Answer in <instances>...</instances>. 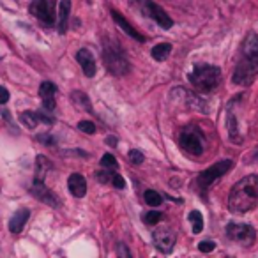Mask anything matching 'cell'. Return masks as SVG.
Here are the masks:
<instances>
[{
	"instance_id": "6da1fadb",
	"label": "cell",
	"mask_w": 258,
	"mask_h": 258,
	"mask_svg": "<svg viewBox=\"0 0 258 258\" xmlns=\"http://www.w3.org/2000/svg\"><path fill=\"white\" fill-rule=\"evenodd\" d=\"M258 74V34L249 32L240 48V60L234 73L235 85H251Z\"/></svg>"
},
{
	"instance_id": "7a4b0ae2",
	"label": "cell",
	"mask_w": 258,
	"mask_h": 258,
	"mask_svg": "<svg viewBox=\"0 0 258 258\" xmlns=\"http://www.w3.org/2000/svg\"><path fill=\"white\" fill-rule=\"evenodd\" d=\"M258 205V175H248L232 188L228 209L234 214H246Z\"/></svg>"
},
{
	"instance_id": "3957f363",
	"label": "cell",
	"mask_w": 258,
	"mask_h": 258,
	"mask_svg": "<svg viewBox=\"0 0 258 258\" xmlns=\"http://www.w3.org/2000/svg\"><path fill=\"white\" fill-rule=\"evenodd\" d=\"M221 80V71L216 65L200 64L189 74V82L198 92H211L217 87V83Z\"/></svg>"
},
{
	"instance_id": "277c9868",
	"label": "cell",
	"mask_w": 258,
	"mask_h": 258,
	"mask_svg": "<svg viewBox=\"0 0 258 258\" xmlns=\"http://www.w3.org/2000/svg\"><path fill=\"white\" fill-rule=\"evenodd\" d=\"M179 145L182 150H186L191 156H202L203 149H205V138L196 126H188L180 131Z\"/></svg>"
},
{
	"instance_id": "5b68a950",
	"label": "cell",
	"mask_w": 258,
	"mask_h": 258,
	"mask_svg": "<svg viewBox=\"0 0 258 258\" xmlns=\"http://www.w3.org/2000/svg\"><path fill=\"white\" fill-rule=\"evenodd\" d=\"M234 168V161L232 159H223V161H217L216 165L209 166L207 170H203L202 173L198 175V179H196V184H198L200 189H205L209 188L211 184H214L219 177H223L225 173H228V172Z\"/></svg>"
},
{
	"instance_id": "8992f818",
	"label": "cell",
	"mask_w": 258,
	"mask_h": 258,
	"mask_svg": "<svg viewBox=\"0 0 258 258\" xmlns=\"http://www.w3.org/2000/svg\"><path fill=\"white\" fill-rule=\"evenodd\" d=\"M134 4L138 5L140 13H142L143 16L154 20L161 28L168 30V28L173 27V20H172L157 4H154V2H150V0H134Z\"/></svg>"
},
{
	"instance_id": "52a82bcc",
	"label": "cell",
	"mask_w": 258,
	"mask_h": 258,
	"mask_svg": "<svg viewBox=\"0 0 258 258\" xmlns=\"http://www.w3.org/2000/svg\"><path fill=\"white\" fill-rule=\"evenodd\" d=\"M55 4H57V0H32V4H30V13L36 16V20L39 23L51 27V25L57 23Z\"/></svg>"
},
{
	"instance_id": "ba28073f",
	"label": "cell",
	"mask_w": 258,
	"mask_h": 258,
	"mask_svg": "<svg viewBox=\"0 0 258 258\" xmlns=\"http://www.w3.org/2000/svg\"><path fill=\"white\" fill-rule=\"evenodd\" d=\"M226 237L240 246H251L257 239V232L253 226L246 225V223H228Z\"/></svg>"
},
{
	"instance_id": "9c48e42d",
	"label": "cell",
	"mask_w": 258,
	"mask_h": 258,
	"mask_svg": "<svg viewBox=\"0 0 258 258\" xmlns=\"http://www.w3.org/2000/svg\"><path fill=\"white\" fill-rule=\"evenodd\" d=\"M103 59H105V65L108 73L115 74V76H124V74L129 73L128 59L115 48H106Z\"/></svg>"
},
{
	"instance_id": "30bf717a",
	"label": "cell",
	"mask_w": 258,
	"mask_h": 258,
	"mask_svg": "<svg viewBox=\"0 0 258 258\" xmlns=\"http://www.w3.org/2000/svg\"><path fill=\"white\" fill-rule=\"evenodd\" d=\"M152 240L161 253H170L175 246V232L168 226H159L152 232Z\"/></svg>"
},
{
	"instance_id": "8fae6325",
	"label": "cell",
	"mask_w": 258,
	"mask_h": 258,
	"mask_svg": "<svg viewBox=\"0 0 258 258\" xmlns=\"http://www.w3.org/2000/svg\"><path fill=\"white\" fill-rule=\"evenodd\" d=\"M30 191H32V194L36 196L37 200L44 202L46 205H50V207H60V202H59V198L55 196V193H51L50 188H46L43 182H34V186H32Z\"/></svg>"
},
{
	"instance_id": "7c38bea8",
	"label": "cell",
	"mask_w": 258,
	"mask_h": 258,
	"mask_svg": "<svg viewBox=\"0 0 258 258\" xmlns=\"http://www.w3.org/2000/svg\"><path fill=\"white\" fill-rule=\"evenodd\" d=\"M76 60H78L80 67H82L83 74L88 76V78H92L94 74H96V59L87 48H82V50L76 53Z\"/></svg>"
},
{
	"instance_id": "4fadbf2b",
	"label": "cell",
	"mask_w": 258,
	"mask_h": 258,
	"mask_svg": "<svg viewBox=\"0 0 258 258\" xmlns=\"http://www.w3.org/2000/svg\"><path fill=\"white\" fill-rule=\"evenodd\" d=\"M111 18L115 20V23L119 25V27L122 28V30H124V32L128 34L129 37H133L134 41H140V43H143V41H145V37H143L142 34H140L138 30H136V28L133 27V25L129 23L128 20H126L124 16H122V14L119 13V11L111 9Z\"/></svg>"
},
{
	"instance_id": "5bb4252c",
	"label": "cell",
	"mask_w": 258,
	"mask_h": 258,
	"mask_svg": "<svg viewBox=\"0 0 258 258\" xmlns=\"http://www.w3.org/2000/svg\"><path fill=\"white\" fill-rule=\"evenodd\" d=\"M67 188H69L71 194L76 198H83L87 194V180L82 173H73L67 180Z\"/></svg>"
},
{
	"instance_id": "9a60e30c",
	"label": "cell",
	"mask_w": 258,
	"mask_h": 258,
	"mask_svg": "<svg viewBox=\"0 0 258 258\" xmlns=\"http://www.w3.org/2000/svg\"><path fill=\"white\" fill-rule=\"evenodd\" d=\"M28 216H30L28 209H18V211L14 212L13 217L9 219V232L11 234H20V232L23 230V226H25V223H27Z\"/></svg>"
},
{
	"instance_id": "2e32d148",
	"label": "cell",
	"mask_w": 258,
	"mask_h": 258,
	"mask_svg": "<svg viewBox=\"0 0 258 258\" xmlns=\"http://www.w3.org/2000/svg\"><path fill=\"white\" fill-rule=\"evenodd\" d=\"M69 14H71V0H62L59 5V20H57V25H59V30L62 34L67 30V22H69Z\"/></svg>"
},
{
	"instance_id": "e0dca14e",
	"label": "cell",
	"mask_w": 258,
	"mask_h": 258,
	"mask_svg": "<svg viewBox=\"0 0 258 258\" xmlns=\"http://www.w3.org/2000/svg\"><path fill=\"white\" fill-rule=\"evenodd\" d=\"M71 101H73V105L78 108V110L82 111H92V103H90V99H88V96L83 90H73L71 92Z\"/></svg>"
},
{
	"instance_id": "ac0fdd59",
	"label": "cell",
	"mask_w": 258,
	"mask_h": 258,
	"mask_svg": "<svg viewBox=\"0 0 258 258\" xmlns=\"http://www.w3.org/2000/svg\"><path fill=\"white\" fill-rule=\"evenodd\" d=\"M51 170V163L48 157L37 156L36 157V182H44L46 173Z\"/></svg>"
},
{
	"instance_id": "d6986e66",
	"label": "cell",
	"mask_w": 258,
	"mask_h": 258,
	"mask_svg": "<svg viewBox=\"0 0 258 258\" xmlns=\"http://www.w3.org/2000/svg\"><path fill=\"white\" fill-rule=\"evenodd\" d=\"M170 53H172V44H170V43H159V44H156V46L152 48V51H150L152 59L157 60V62H163V60H166Z\"/></svg>"
},
{
	"instance_id": "ffe728a7",
	"label": "cell",
	"mask_w": 258,
	"mask_h": 258,
	"mask_svg": "<svg viewBox=\"0 0 258 258\" xmlns=\"http://www.w3.org/2000/svg\"><path fill=\"white\" fill-rule=\"evenodd\" d=\"M226 124H228V133H230L232 142H235V143L242 142V138L239 136V128H237V120H235L234 113H228V120H226Z\"/></svg>"
},
{
	"instance_id": "44dd1931",
	"label": "cell",
	"mask_w": 258,
	"mask_h": 258,
	"mask_svg": "<svg viewBox=\"0 0 258 258\" xmlns=\"http://www.w3.org/2000/svg\"><path fill=\"white\" fill-rule=\"evenodd\" d=\"M143 198H145V203L150 205V207H159L163 203L161 194L157 193V191H154V189H147V191L143 193Z\"/></svg>"
},
{
	"instance_id": "7402d4cb",
	"label": "cell",
	"mask_w": 258,
	"mask_h": 258,
	"mask_svg": "<svg viewBox=\"0 0 258 258\" xmlns=\"http://www.w3.org/2000/svg\"><path fill=\"white\" fill-rule=\"evenodd\" d=\"M22 122L27 126L28 129H36V126L39 124V117H37V111H23L20 115Z\"/></svg>"
},
{
	"instance_id": "603a6c76",
	"label": "cell",
	"mask_w": 258,
	"mask_h": 258,
	"mask_svg": "<svg viewBox=\"0 0 258 258\" xmlns=\"http://www.w3.org/2000/svg\"><path fill=\"white\" fill-rule=\"evenodd\" d=\"M189 221L193 225V234H200V232L203 230V217L198 211L189 212Z\"/></svg>"
},
{
	"instance_id": "cb8c5ba5",
	"label": "cell",
	"mask_w": 258,
	"mask_h": 258,
	"mask_svg": "<svg viewBox=\"0 0 258 258\" xmlns=\"http://www.w3.org/2000/svg\"><path fill=\"white\" fill-rule=\"evenodd\" d=\"M57 94V85L51 82H44L41 83V87H39V96L44 99V97H55Z\"/></svg>"
},
{
	"instance_id": "d4e9b609",
	"label": "cell",
	"mask_w": 258,
	"mask_h": 258,
	"mask_svg": "<svg viewBox=\"0 0 258 258\" xmlns=\"http://www.w3.org/2000/svg\"><path fill=\"white\" fill-rule=\"evenodd\" d=\"M161 217H163V214H161V212H157V211H150V212H147V214L143 216V221H145V225H150V226H154V225H157V223L161 221Z\"/></svg>"
},
{
	"instance_id": "484cf974",
	"label": "cell",
	"mask_w": 258,
	"mask_h": 258,
	"mask_svg": "<svg viewBox=\"0 0 258 258\" xmlns=\"http://www.w3.org/2000/svg\"><path fill=\"white\" fill-rule=\"evenodd\" d=\"M101 166L103 168H113V170H117V168H119V163H117V159L113 156H111V154H105V156H103V159H101Z\"/></svg>"
},
{
	"instance_id": "4316f807",
	"label": "cell",
	"mask_w": 258,
	"mask_h": 258,
	"mask_svg": "<svg viewBox=\"0 0 258 258\" xmlns=\"http://www.w3.org/2000/svg\"><path fill=\"white\" fill-rule=\"evenodd\" d=\"M78 129L87 134L96 133V126H94V122H90V120H82V122H78Z\"/></svg>"
},
{
	"instance_id": "83f0119b",
	"label": "cell",
	"mask_w": 258,
	"mask_h": 258,
	"mask_svg": "<svg viewBox=\"0 0 258 258\" xmlns=\"http://www.w3.org/2000/svg\"><path fill=\"white\" fill-rule=\"evenodd\" d=\"M128 159L131 161V165H142V163H143V154L140 152V150H136V149H133V150H129Z\"/></svg>"
},
{
	"instance_id": "f1b7e54d",
	"label": "cell",
	"mask_w": 258,
	"mask_h": 258,
	"mask_svg": "<svg viewBox=\"0 0 258 258\" xmlns=\"http://www.w3.org/2000/svg\"><path fill=\"white\" fill-rule=\"evenodd\" d=\"M111 172H106V170H99L96 172V179L101 182V184H108V182H111Z\"/></svg>"
},
{
	"instance_id": "f546056e",
	"label": "cell",
	"mask_w": 258,
	"mask_h": 258,
	"mask_svg": "<svg viewBox=\"0 0 258 258\" xmlns=\"http://www.w3.org/2000/svg\"><path fill=\"white\" fill-rule=\"evenodd\" d=\"M111 186L117 189H124L126 180L122 179V175H119V173H113V175H111Z\"/></svg>"
},
{
	"instance_id": "4dcf8cb0",
	"label": "cell",
	"mask_w": 258,
	"mask_h": 258,
	"mask_svg": "<svg viewBox=\"0 0 258 258\" xmlns=\"http://www.w3.org/2000/svg\"><path fill=\"white\" fill-rule=\"evenodd\" d=\"M214 248H216V244L212 240H202L198 244V249L202 253H211V251H214Z\"/></svg>"
},
{
	"instance_id": "1f68e13d",
	"label": "cell",
	"mask_w": 258,
	"mask_h": 258,
	"mask_svg": "<svg viewBox=\"0 0 258 258\" xmlns=\"http://www.w3.org/2000/svg\"><path fill=\"white\" fill-rule=\"evenodd\" d=\"M37 140H39L41 143H44L46 147H51V145H55V140L51 138V136H48V134H39V136H37Z\"/></svg>"
},
{
	"instance_id": "d6a6232c",
	"label": "cell",
	"mask_w": 258,
	"mask_h": 258,
	"mask_svg": "<svg viewBox=\"0 0 258 258\" xmlns=\"http://www.w3.org/2000/svg\"><path fill=\"white\" fill-rule=\"evenodd\" d=\"M7 101H9V92H7V88L0 85V105H5Z\"/></svg>"
},
{
	"instance_id": "836d02e7",
	"label": "cell",
	"mask_w": 258,
	"mask_h": 258,
	"mask_svg": "<svg viewBox=\"0 0 258 258\" xmlns=\"http://www.w3.org/2000/svg\"><path fill=\"white\" fill-rule=\"evenodd\" d=\"M43 106L50 111L55 110V101H53V97H44V99H43Z\"/></svg>"
},
{
	"instance_id": "e575fe53",
	"label": "cell",
	"mask_w": 258,
	"mask_h": 258,
	"mask_svg": "<svg viewBox=\"0 0 258 258\" xmlns=\"http://www.w3.org/2000/svg\"><path fill=\"white\" fill-rule=\"evenodd\" d=\"M117 255L119 257H131V251L126 248V244H119L117 246Z\"/></svg>"
},
{
	"instance_id": "d590c367",
	"label": "cell",
	"mask_w": 258,
	"mask_h": 258,
	"mask_svg": "<svg viewBox=\"0 0 258 258\" xmlns=\"http://www.w3.org/2000/svg\"><path fill=\"white\" fill-rule=\"evenodd\" d=\"M37 117H39V122H44V124H53V119H50L48 115L41 113V111H37Z\"/></svg>"
},
{
	"instance_id": "8d00e7d4",
	"label": "cell",
	"mask_w": 258,
	"mask_h": 258,
	"mask_svg": "<svg viewBox=\"0 0 258 258\" xmlns=\"http://www.w3.org/2000/svg\"><path fill=\"white\" fill-rule=\"evenodd\" d=\"M106 143L111 145V147H117V138L115 136H108V138H106Z\"/></svg>"
}]
</instances>
